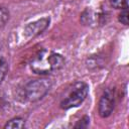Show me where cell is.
<instances>
[{
	"label": "cell",
	"mask_w": 129,
	"mask_h": 129,
	"mask_svg": "<svg viewBox=\"0 0 129 129\" xmlns=\"http://www.w3.org/2000/svg\"><path fill=\"white\" fill-rule=\"evenodd\" d=\"M29 66L34 74L43 76L60 70L64 66V58L57 52L42 49L35 54Z\"/></svg>",
	"instance_id": "cell-1"
},
{
	"label": "cell",
	"mask_w": 129,
	"mask_h": 129,
	"mask_svg": "<svg viewBox=\"0 0 129 129\" xmlns=\"http://www.w3.org/2000/svg\"><path fill=\"white\" fill-rule=\"evenodd\" d=\"M89 86L85 82L75 83L67 92L62 100L60 101L59 107L63 110H69L71 108L79 107L88 97Z\"/></svg>",
	"instance_id": "cell-2"
},
{
	"label": "cell",
	"mask_w": 129,
	"mask_h": 129,
	"mask_svg": "<svg viewBox=\"0 0 129 129\" xmlns=\"http://www.w3.org/2000/svg\"><path fill=\"white\" fill-rule=\"evenodd\" d=\"M51 85V81L46 78L31 80L23 87V97L28 102H36L48 93Z\"/></svg>",
	"instance_id": "cell-3"
},
{
	"label": "cell",
	"mask_w": 129,
	"mask_h": 129,
	"mask_svg": "<svg viewBox=\"0 0 129 129\" xmlns=\"http://www.w3.org/2000/svg\"><path fill=\"white\" fill-rule=\"evenodd\" d=\"M115 107V93L112 89H106L98 103V113L102 118L109 117Z\"/></svg>",
	"instance_id": "cell-4"
},
{
	"label": "cell",
	"mask_w": 129,
	"mask_h": 129,
	"mask_svg": "<svg viewBox=\"0 0 129 129\" xmlns=\"http://www.w3.org/2000/svg\"><path fill=\"white\" fill-rule=\"evenodd\" d=\"M49 23H50L49 17H43V18L37 19L35 21H32L24 27V31H23L24 35L28 38L35 37V36L39 35L40 33H42L48 27Z\"/></svg>",
	"instance_id": "cell-5"
},
{
	"label": "cell",
	"mask_w": 129,
	"mask_h": 129,
	"mask_svg": "<svg viewBox=\"0 0 129 129\" xmlns=\"http://www.w3.org/2000/svg\"><path fill=\"white\" fill-rule=\"evenodd\" d=\"M25 127V120L21 117H15L9 121H7V123L4 125L5 129H21Z\"/></svg>",
	"instance_id": "cell-6"
},
{
	"label": "cell",
	"mask_w": 129,
	"mask_h": 129,
	"mask_svg": "<svg viewBox=\"0 0 129 129\" xmlns=\"http://www.w3.org/2000/svg\"><path fill=\"white\" fill-rule=\"evenodd\" d=\"M7 73H8V62L4 56L0 55V84L5 79Z\"/></svg>",
	"instance_id": "cell-7"
},
{
	"label": "cell",
	"mask_w": 129,
	"mask_h": 129,
	"mask_svg": "<svg viewBox=\"0 0 129 129\" xmlns=\"http://www.w3.org/2000/svg\"><path fill=\"white\" fill-rule=\"evenodd\" d=\"M112 7L115 9H124L128 8V0H109Z\"/></svg>",
	"instance_id": "cell-8"
},
{
	"label": "cell",
	"mask_w": 129,
	"mask_h": 129,
	"mask_svg": "<svg viewBox=\"0 0 129 129\" xmlns=\"http://www.w3.org/2000/svg\"><path fill=\"white\" fill-rule=\"evenodd\" d=\"M9 19V12L6 8L0 6V27L4 26Z\"/></svg>",
	"instance_id": "cell-9"
},
{
	"label": "cell",
	"mask_w": 129,
	"mask_h": 129,
	"mask_svg": "<svg viewBox=\"0 0 129 129\" xmlns=\"http://www.w3.org/2000/svg\"><path fill=\"white\" fill-rule=\"evenodd\" d=\"M121 13L119 14L118 16V20L119 22H121L122 24L124 25H128V22H129V13H128V8H124V9H121Z\"/></svg>",
	"instance_id": "cell-10"
}]
</instances>
